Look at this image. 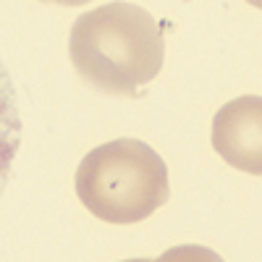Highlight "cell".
Returning a JSON list of instances; mask_svg holds the SVG:
<instances>
[{
    "mask_svg": "<svg viewBox=\"0 0 262 262\" xmlns=\"http://www.w3.org/2000/svg\"><path fill=\"white\" fill-rule=\"evenodd\" d=\"M42 3H53V6H63V8H74V6H86L92 0H42Z\"/></svg>",
    "mask_w": 262,
    "mask_h": 262,
    "instance_id": "obj_6",
    "label": "cell"
},
{
    "mask_svg": "<svg viewBox=\"0 0 262 262\" xmlns=\"http://www.w3.org/2000/svg\"><path fill=\"white\" fill-rule=\"evenodd\" d=\"M76 194L105 223H142L168 202V168L149 144L113 139L84 155L76 170Z\"/></svg>",
    "mask_w": 262,
    "mask_h": 262,
    "instance_id": "obj_2",
    "label": "cell"
},
{
    "mask_svg": "<svg viewBox=\"0 0 262 262\" xmlns=\"http://www.w3.org/2000/svg\"><path fill=\"white\" fill-rule=\"evenodd\" d=\"M262 100L257 95L236 97L215 113L212 147L228 165L259 176L262 173Z\"/></svg>",
    "mask_w": 262,
    "mask_h": 262,
    "instance_id": "obj_3",
    "label": "cell"
},
{
    "mask_svg": "<svg viewBox=\"0 0 262 262\" xmlns=\"http://www.w3.org/2000/svg\"><path fill=\"white\" fill-rule=\"evenodd\" d=\"M142 262H226L217 252L200 247V244H181V247H170L155 259L142 257Z\"/></svg>",
    "mask_w": 262,
    "mask_h": 262,
    "instance_id": "obj_5",
    "label": "cell"
},
{
    "mask_svg": "<svg viewBox=\"0 0 262 262\" xmlns=\"http://www.w3.org/2000/svg\"><path fill=\"white\" fill-rule=\"evenodd\" d=\"M21 147V113L16 100V84L0 60V194L6 191L16 152Z\"/></svg>",
    "mask_w": 262,
    "mask_h": 262,
    "instance_id": "obj_4",
    "label": "cell"
},
{
    "mask_svg": "<svg viewBox=\"0 0 262 262\" xmlns=\"http://www.w3.org/2000/svg\"><path fill=\"white\" fill-rule=\"evenodd\" d=\"M76 74L95 90L137 97L165 60V42L149 11L131 3H107L81 13L69 37Z\"/></svg>",
    "mask_w": 262,
    "mask_h": 262,
    "instance_id": "obj_1",
    "label": "cell"
},
{
    "mask_svg": "<svg viewBox=\"0 0 262 262\" xmlns=\"http://www.w3.org/2000/svg\"><path fill=\"white\" fill-rule=\"evenodd\" d=\"M249 3H252L254 8H259V0H249Z\"/></svg>",
    "mask_w": 262,
    "mask_h": 262,
    "instance_id": "obj_7",
    "label": "cell"
}]
</instances>
